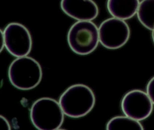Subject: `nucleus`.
<instances>
[{
    "label": "nucleus",
    "instance_id": "1",
    "mask_svg": "<svg viewBox=\"0 0 154 130\" xmlns=\"http://www.w3.org/2000/svg\"><path fill=\"white\" fill-rule=\"evenodd\" d=\"M59 103L66 115L79 118L91 111L95 104V97L92 89L86 85L76 84L64 91Z\"/></svg>",
    "mask_w": 154,
    "mask_h": 130
},
{
    "label": "nucleus",
    "instance_id": "2",
    "mask_svg": "<svg viewBox=\"0 0 154 130\" xmlns=\"http://www.w3.org/2000/svg\"><path fill=\"white\" fill-rule=\"evenodd\" d=\"M42 68L36 60L31 57H17L13 60L8 70L10 81L20 90L33 89L38 85L42 78Z\"/></svg>",
    "mask_w": 154,
    "mask_h": 130
},
{
    "label": "nucleus",
    "instance_id": "3",
    "mask_svg": "<svg viewBox=\"0 0 154 130\" xmlns=\"http://www.w3.org/2000/svg\"><path fill=\"white\" fill-rule=\"evenodd\" d=\"M63 112L59 103L50 98L37 100L30 109V117L34 126L39 130L59 129L63 122Z\"/></svg>",
    "mask_w": 154,
    "mask_h": 130
},
{
    "label": "nucleus",
    "instance_id": "4",
    "mask_svg": "<svg viewBox=\"0 0 154 130\" xmlns=\"http://www.w3.org/2000/svg\"><path fill=\"white\" fill-rule=\"evenodd\" d=\"M67 41L75 53L88 55L95 50L99 44V29L91 21H79L69 29Z\"/></svg>",
    "mask_w": 154,
    "mask_h": 130
},
{
    "label": "nucleus",
    "instance_id": "5",
    "mask_svg": "<svg viewBox=\"0 0 154 130\" xmlns=\"http://www.w3.org/2000/svg\"><path fill=\"white\" fill-rule=\"evenodd\" d=\"M99 34L100 42L103 47L109 49H117L128 42L130 29L124 20L113 17L101 23Z\"/></svg>",
    "mask_w": 154,
    "mask_h": 130
},
{
    "label": "nucleus",
    "instance_id": "6",
    "mask_svg": "<svg viewBox=\"0 0 154 130\" xmlns=\"http://www.w3.org/2000/svg\"><path fill=\"white\" fill-rule=\"evenodd\" d=\"M5 46L7 50L17 57L27 56L32 46L31 34L26 27L18 23H11L4 32Z\"/></svg>",
    "mask_w": 154,
    "mask_h": 130
},
{
    "label": "nucleus",
    "instance_id": "7",
    "mask_svg": "<svg viewBox=\"0 0 154 130\" xmlns=\"http://www.w3.org/2000/svg\"><path fill=\"white\" fill-rule=\"evenodd\" d=\"M121 108L125 116L142 121L151 114L153 104L147 93L134 89L125 94L122 100Z\"/></svg>",
    "mask_w": 154,
    "mask_h": 130
},
{
    "label": "nucleus",
    "instance_id": "8",
    "mask_svg": "<svg viewBox=\"0 0 154 130\" xmlns=\"http://www.w3.org/2000/svg\"><path fill=\"white\" fill-rule=\"evenodd\" d=\"M63 11L71 18L79 21H91L99 14L98 5L93 0H62Z\"/></svg>",
    "mask_w": 154,
    "mask_h": 130
},
{
    "label": "nucleus",
    "instance_id": "9",
    "mask_svg": "<svg viewBox=\"0 0 154 130\" xmlns=\"http://www.w3.org/2000/svg\"><path fill=\"white\" fill-rule=\"evenodd\" d=\"M139 0H108L107 9L114 18L128 20L137 13Z\"/></svg>",
    "mask_w": 154,
    "mask_h": 130
},
{
    "label": "nucleus",
    "instance_id": "10",
    "mask_svg": "<svg viewBox=\"0 0 154 130\" xmlns=\"http://www.w3.org/2000/svg\"><path fill=\"white\" fill-rule=\"evenodd\" d=\"M137 15L144 27L154 31V0H142L140 3Z\"/></svg>",
    "mask_w": 154,
    "mask_h": 130
},
{
    "label": "nucleus",
    "instance_id": "11",
    "mask_svg": "<svg viewBox=\"0 0 154 130\" xmlns=\"http://www.w3.org/2000/svg\"><path fill=\"white\" fill-rule=\"evenodd\" d=\"M108 130H142L143 125L138 121L125 116L112 117L106 125Z\"/></svg>",
    "mask_w": 154,
    "mask_h": 130
},
{
    "label": "nucleus",
    "instance_id": "12",
    "mask_svg": "<svg viewBox=\"0 0 154 130\" xmlns=\"http://www.w3.org/2000/svg\"><path fill=\"white\" fill-rule=\"evenodd\" d=\"M147 94L154 104V76L148 83L146 86Z\"/></svg>",
    "mask_w": 154,
    "mask_h": 130
},
{
    "label": "nucleus",
    "instance_id": "13",
    "mask_svg": "<svg viewBox=\"0 0 154 130\" xmlns=\"http://www.w3.org/2000/svg\"><path fill=\"white\" fill-rule=\"evenodd\" d=\"M0 33H1V51H2L5 46V40H4V33L2 30H0Z\"/></svg>",
    "mask_w": 154,
    "mask_h": 130
},
{
    "label": "nucleus",
    "instance_id": "14",
    "mask_svg": "<svg viewBox=\"0 0 154 130\" xmlns=\"http://www.w3.org/2000/svg\"><path fill=\"white\" fill-rule=\"evenodd\" d=\"M152 39H153V42H154V31H152Z\"/></svg>",
    "mask_w": 154,
    "mask_h": 130
}]
</instances>
